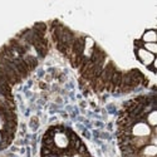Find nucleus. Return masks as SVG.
<instances>
[{"label": "nucleus", "mask_w": 157, "mask_h": 157, "mask_svg": "<svg viewBox=\"0 0 157 157\" xmlns=\"http://www.w3.org/2000/svg\"><path fill=\"white\" fill-rule=\"evenodd\" d=\"M48 32L56 48L79 73L81 83L96 93H126L148 79L138 69L122 72L92 38L72 30L59 20L48 23Z\"/></svg>", "instance_id": "f257e3e1"}, {"label": "nucleus", "mask_w": 157, "mask_h": 157, "mask_svg": "<svg viewBox=\"0 0 157 157\" xmlns=\"http://www.w3.org/2000/svg\"><path fill=\"white\" fill-rule=\"evenodd\" d=\"M157 111L155 93L123 104L117 118V140L123 157H157Z\"/></svg>", "instance_id": "f03ea898"}, {"label": "nucleus", "mask_w": 157, "mask_h": 157, "mask_svg": "<svg viewBox=\"0 0 157 157\" xmlns=\"http://www.w3.org/2000/svg\"><path fill=\"white\" fill-rule=\"evenodd\" d=\"M33 27V25H32ZM27 28L0 48V82L10 87L19 84L36 67L42 58L35 49V30Z\"/></svg>", "instance_id": "7ed1b4c3"}, {"label": "nucleus", "mask_w": 157, "mask_h": 157, "mask_svg": "<svg viewBox=\"0 0 157 157\" xmlns=\"http://www.w3.org/2000/svg\"><path fill=\"white\" fill-rule=\"evenodd\" d=\"M40 157H93L73 129L63 124L49 127L43 136Z\"/></svg>", "instance_id": "20e7f679"}, {"label": "nucleus", "mask_w": 157, "mask_h": 157, "mask_svg": "<svg viewBox=\"0 0 157 157\" xmlns=\"http://www.w3.org/2000/svg\"><path fill=\"white\" fill-rule=\"evenodd\" d=\"M135 53H136L137 59L143 65H146L147 68L150 67L151 64H153L156 62V56H153L152 53L147 52L145 48H142V45L140 44V40H136L135 42Z\"/></svg>", "instance_id": "39448f33"}, {"label": "nucleus", "mask_w": 157, "mask_h": 157, "mask_svg": "<svg viewBox=\"0 0 157 157\" xmlns=\"http://www.w3.org/2000/svg\"><path fill=\"white\" fill-rule=\"evenodd\" d=\"M156 30L155 29H150L147 32H145V34L142 35L141 38V42L142 43H156Z\"/></svg>", "instance_id": "423d86ee"}, {"label": "nucleus", "mask_w": 157, "mask_h": 157, "mask_svg": "<svg viewBox=\"0 0 157 157\" xmlns=\"http://www.w3.org/2000/svg\"><path fill=\"white\" fill-rule=\"evenodd\" d=\"M140 44L142 45V48H145L147 52H150V53H152L153 56H156V53H157V45H156V43H142L140 40Z\"/></svg>", "instance_id": "0eeeda50"}]
</instances>
